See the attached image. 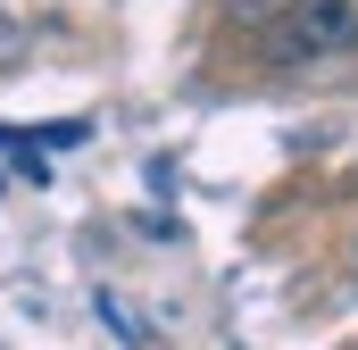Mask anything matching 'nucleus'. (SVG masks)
<instances>
[{
    "label": "nucleus",
    "instance_id": "nucleus-1",
    "mask_svg": "<svg viewBox=\"0 0 358 350\" xmlns=\"http://www.w3.org/2000/svg\"><path fill=\"white\" fill-rule=\"evenodd\" d=\"M342 50H358V0H292L267 34L275 67H325Z\"/></svg>",
    "mask_w": 358,
    "mask_h": 350
}]
</instances>
